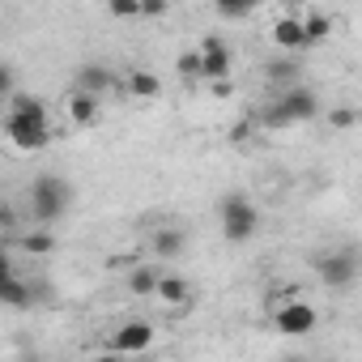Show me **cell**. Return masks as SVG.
Segmentation results:
<instances>
[{"instance_id": "ba28073f", "label": "cell", "mask_w": 362, "mask_h": 362, "mask_svg": "<svg viewBox=\"0 0 362 362\" xmlns=\"http://www.w3.org/2000/svg\"><path fill=\"white\" fill-rule=\"evenodd\" d=\"M149 345H153V324H145V320H128L111 337V349L115 354H145Z\"/></svg>"}, {"instance_id": "cb8c5ba5", "label": "cell", "mask_w": 362, "mask_h": 362, "mask_svg": "<svg viewBox=\"0 0 362 362\" xmlns=\"http://www.w3.org/2000/svg\"><path fill=\"white\" fill-rule=\"evenodd\" d=\"M328 124H332V128H354V124H358V111H354V107H337V111L328 115Z\"/></svg>"}, {"instance_id": "603a6c76", "label": "cell", "mask_w": 362, "mask_h": 362, "mask_svg": "<svg viewBox=\"0 0 362 362\" xmlns=\"http://www.w3.org/2000/svg\"><path fill=\"white\" fill-rule=\"evenodd\" d=\"M107 9H111V18H141V0H107Z\"/></svg>"}, {"instance_id": "5bb4252c", "label": "cell", "mask_w": 362, "mask_h": 362, "mask_svg": "<svg viewBox=\"0 0 362 362\" xmlns=\"http://www.w3.org/2000/svg\"><path fill=\"white\" fill-rule=\"evenodd\" d=\"M124 86H128V94H132V98H158V94H162V77H158V73H149V69H132Z\"/></svg>"}, {"instance_id": "d6986e66", "label": "cell", "mask_w": 362, "mask_h": 362, "mask_svg": "<svg viewBox=\"0 0 362 362\" xmlns=\"http://www.w3.org/2000/svg\"><path fill=\"white\" fill-rule=\"evenodd\" d=\"M175 69H179V77H184V81H205V60H201V47H197V52H184Z\"/></svg>"}, {"instance_id": "ac0fdd59", "label": "cell", "mask_w": 362, "mask_h": 362, "mask_svg": "<svg viewBox=\"0 0 362 362\" xmlns=\"http://www.w3.org/2000/svg\"><path fill=\"white\" fill-rule=\"evenodd\" d=\"M5 111H18V115H30V119H43V124H47V107H43L35 94H26V90L9 94V107H5Z\"/></svg>"}, {"instance_id": "7402d4cb", "label": "cell", "mask_w": 362, "mask_h": 362, "mask_svg": "<svg viewBox=\"0 0 362 362\" xmlns=\"http://www.w3.org/2000/svg\"><path fill=\"white\" fill-rule=\"evenodd\" d=\"M303 22H307V39H311V43H324V39L332 35V18H328V13H307Z\"/></svg>"}, {"instance_id": "83f0119b", "label": "cell", "mask_w": 362, "mask_h": 362, "mask_svg": "<svg viewBox=\"0 0 362 362\" xmlns=\"http://www.w3.org/2000/svg\"><path fill=\"white\" fill-rule=\"evenodd\" d=\"M247 136H252V124H235V128H230V141H235V145L247 141Z\"/></svg>"}, {"instance_id": "277c9868", "label": "cell", "mask_w": 362, "mask_h": 362, "mask_svg": "<svg viewBox=\"0 0 362 362\" xmlns=\"http://www.w3.org/2000/svg\"><path fill=\"white\" fill-rule=\"evenodd\" d=\"M315 324H320V311L303 298H286L281 307H273V328L281 337H307L315 332Z\"/></svg>"}, {"instance_id": "2e32d148", "label": "cell", "mask_w": 362, "mask_h": 362, "mask_svg": "<svg viewBox=\"0 0 362 362\" xmlns=\"http://www.w3.org/2000/svg\"><path fill=\"white\" fill-rule=\"evenodd\" d=\"M0 298H5V307H30V286L5 269V286H0Z\"/></svg>"}, {"instance_id": "44dd1931", "label": "cell", "mask_w": 362, "mask_h": 362, "mask_svg": "<svg viewBox=\"0 0 362 362\" xmlns=\"http://www.w3.org/2000/svg\"><path fill=\"white\" fill-rule=\"evenodd\" d=\"M214 5H218V13L222 18H230V22H243L256 5H260V0H214Z\"/></svg>"}, {"instance_id": "7c38bea8", "label": "cell", "mask_w": 362, "mask_h": 362, "mask_svg": "<svg viewBox=\"0 0 362 362\" xmlns=\"http://www.w3.org/2000/svg\"><path fill=\"white\" fill-rule=\"evenodd\" d=\"M115 86V77L103 69V64H86L77 77H73V90H86V94H103V90H111Z\"/></svg>"}, {"instance_id": "6da1fadb", "label": "cell", "mask_w": 362, "mask_h": 362, "mask_svg": "<svg viewBox=\"0 0 362 362\" xmlns=\"http://www.w3.org/2000/svg\"><path fill=\"white\" fill-rule=\"evenodd\" d=\"M315 115H320V98H315V90H307V86L298 81V86L281 90V94L260 111V124H264V128H290V124H307V119H315Z\"/></svg>"}, {"instance_id": "8fae6325", "label": "cell", "mask_w": 362, "mask_h": 362, "mask_svg": "<svg viewBox=\"0 0 362 362\" xmlns=\"http://www.w3.org/2000/svg\"><path fill=\"white\" fill-rule=\"evenodd\" d=\"M188 247V235H184V226H162L158 235H153V252L162 256V260H175L179 252Z\"/></svg>"}, {"instance_id": "484cf974", "label": "cell", "mask_w": 362, "mask_h": 362, "mask_svg": "<svg viewBox=\"0 0 362 362\" xmlns=\"http://www.w3.org/2000/svg\"><path fill=\"white\" fill-rule=\"evenodd\" d=\"M141 18H166V0H141Z\"/></svg>"}, {"instance_id": "4fadbf2b", "label": "cell", "mask_w": 362, "mask_h": 362, "mask_svg": "<svg viewBox=\"0 0 362 362\" xmlns=\"http://www.w3.org/2000/svg\"><path fill=\"white\" fill-rule=\"evenodd\" d=\"M264 77H269V86H273V90H290V86H298V64H294V60L273 56V60L264 64Z\"/></svg>"}, {"instance_id": "f1b7e54d", "label": "cell", "mask_w": 362, "mask_h": 362, "mask_svg": "<svg viewBox=\"0 0 362 362\" xmlns=\"http://www.w3.org/2000/svg\"><path fill=\"white\" fill-rule=\"evenodd\" d=\"M214 86V98H230V77L226 81H209Z\"/></svg>"}, {"instance_id": "ffe728a7", "label": "cell", "mask_w": 362, "mask_h": 362, "mask_svg": "<svg viewBox=\"0 0 362 362\" xmlns=\"http://www.w3.org/2000/svg\"><path fill=\"white\" fill-rule=\"evenodd\" d=\"M158 281H162V277H158L153 269H132V273H128V290H132V294H158Z\"/></svg>"}, {"instance_id": "d4e9b609", "label": "cell", "mask_w": 362, "mask_h": 362, "mask_svg": "<svg viewBox=\"0 0 362 362\" xmlns=\"http://www.w3.org/2000/svg\"><path fill=\"white\" fill-rule=\"evenodd\" d=\"M0 230H5V235L18 230V214H13V205H0Z\"/></svg>"}, {"instance_id": "9a60e30c", "label": "cell", "mask_w": 362, "mask_h": 362, "mask_svg": "<svg viewBox=\"0 0 362 362\" xmlns=\"http://www.w3.org/2000/svg\"><path fill=\"white\" fill-rule=\"evenodd\" d=\"M18 247H22L26 256H52V252H56V235L43 230V226H35V230H26V235L18 239Z\"/></svg>"}, {"instance_id": "5b68a950", "label": "cell", "mask_w": 362, "mask_h": 362, "mask_svg": "<svg viewBox=\"0 0 362 362\" xmlns=\"http://www.w3.org/2000/svg\"><path fill=\"white\" fill-rule=\"evenodd\" d=\"M5 136H9V145H18V149H26V153L43 149V145L52 141V132H47L43 119L18 115V111H5Z\"/></svg>"}, {"instance_id": "9c48e42d", "label": "cell", "mask_w": 362, "mask_h": 362, "mask_svg": "<svg viewBox=\"0 0 362 362\" xmlns=\"http://www.w3.org/2000/svg\"><path fill=\"white\" fill-rule=\"evenodd\" d=\"M201 60H205V81H226L230 77V47L218 39V35H209L205 43H201Z\"/></svg>"}, {"instance_id": "30bf717a", "label": "cell", "mask_w": 362, "mask_h": 362, "mask_svg": "<svg viewBox=\"0 0 362 362\" xmlns=\"http://www.w3.org/2000/svg\"><path fill=\"white\" fill-rule=\"evenodd\" d=\"M64 115L69 124H94L98 119V94H86V90H69L64 94Z\"/></svg>"}, {"instance_id": "7a4b0ae2", "label": "cell", "mask_w": 362, "mask_h": 362, "mask_svg": "<svg viewBox=\"0 0 362 362\" xmlns=\"http://www.w3.org/2000/svg\"><path fill=\"white\" fill-rule=\"evenodd\" d=\"M69 205H73V188L60 175H35V184H30V222L52 226L56 218H64Z\"/></svg>"}, {"instance_id": "e0dca14e", "label": "cell", "mask_w": 362, "mask_h": 362, "mask_svg": "<svg viewBox=\"0 0 362 362\" xmlns=\"http://www.w3.org/2000/svg\"><path fill=\"white\" fill-rule=\"evenodd\" d=\"M188 294H192V286H188L184 277H170V273H166V277L158 281V294H153V298H162V303L170 307V303H188Z\"/></svg>"}, {"instance_id": "4316f807", "label": "cell", "mask_w": 362, "mask_h": 362, "mask_svg": "<svg viewBox=\"0 0 362 362\" xmlns=\"http://www.w3.org/2000/svg\"><path fill=\"white\" fill-rule=\"evenodd\" d=\"M0 94H18V86H13V64H5V69H0Z\"/></svg>"}, {"instance_id": "8992f818", "label": "cell", "mask_w": 362, "mask_h": 362, "mask_svg": "<svg viewBox=\"0 0 362 362\" xmlns=\"http://www.w3.org/2000/svg\"><path fill=\"white\" fill-rule=\"evenodd\" d=\"M315 273L328 290H349L358 281V256L354 252H328L315 260Z\"/></svg>"}, {"instance_id": "3957f363", "label": "cell", "mask_w": 362, "mask_h": 362, "mask_svg": "<svg viewBox=\"0 0 362 362\" xmlns=\"http://www.w3.org/2000/svg\"><path fill=\"white\" fill-rule=\"evenodd\" d=\"M218 218H222V239H226V243H247V239L256 235V226H260V209H256L243 192L222 197Z\"/></svg>"}, {"instance_id": "52a82bcc", "label": "cell", "mask_w": 362, "mask_h": 362, "mask_svg": "<svg viewBox=\"0 0 362 362\" xmlns=\"http://www.w3.org/2000/svg\"><path fill=\"white\" fill-rule=\"evenodd\" d=\"M269 39H273L277 52H307V47H311L307 22H303V18H277L273 30H269Z\"/></svg>"}]
</instances>
